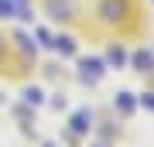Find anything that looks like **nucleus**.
I'll use <instances>...</instances> for the list:
<instances>
[{"mask_svg": "<svg viewBox=\"0 0 154 147\" xmlns=\"http://www.w3.org/2000/svg\"><path fill=\"white\" fill-rule=\"evenodd\" d=\"M134 69H137V72H154L151 51H134Z\"/></svg>", "mask_w": 154, "mask_h": 147, "instance_id": "5", "label": "nucleus"}, {"mask_svg": "<svg viewBox=\"0 0 154 147\" xmlns=\"http://www.w3.org/2000/svg\"><path fill=\"white\" fill-rule=\"evenodd\" d=\"M106 58H110V65H123V58H127V51L120 48V44H110V51H106Z\"/></svg>", "mask_w": 154, "mask_h": 147, "instance_id": "7", "label": "nucleus"}, {"mask_svg": "<svg viewBox=\"0 0 154 147\" xmlns=\"http://www.w3.org/2000/svg\"><path fill=\"white\" fill-rule=\"evenodd\" d=\"M14 41L21 44V51H28V55H34V44H31V38H24V34H17Z\"/></svg>", "mask_w": 154, "mask_h": 147, "instance_id": "9", "label": "nucleus"}, {"mask_svg": "<svg viewBox=\"0 0 154 147\" xmlns=\"http://www.w3.org/2000/svg\"><path fill=\"white\" fill-rule=\"evenodd\" d=\"M51 44H55L62 55H75V41H72V38H58V41H51Z\"/></svg>", "mask_w": 154, "mask_h": 147, "instance_id": "8", "label": "nucleus"}, {"mask_svg": "<svg viewBox=\"0 0 154 147\" xmlns=\"http://www.w3.org/2000/svg\"><path fill=\"white\" fill-rule=\"evenodd\" d=\"M11 14H17V7L11 0H0V17H11Z\"/></svg>", "mask_w": 154, "mask_h": 147, "instance_id": "10", "label": "nucleus"}, {"mask_svg": "<svg viewBox=\"0 0 154 147\" xmlns=\"http://www.w3.org/2000/svg\"><path fill=\"white\" fill-rule=\"evenodd\" d=\"M140 103L147 106V109H154V93H144V96H140Z\"/></svg>", "mask_w": 154, "mask_h": 147, "instance_id": "12", "label": "nucleus"}, {"mask_svg": "<svg viewBox=\"0 0 154 147\" xmlns=\"http://www.w3.org/2000/svg\"><path fill=\"white\" fill-rule=\"evenodd\" d=\"M99 14L106 24H120L127 17V0H99Z\"/></svg>", "mask_w": 154, "mask_h": 147, "instance_id": "1", "label": "nucleus"}, {"mask_svg": "<svg viewBox=\"0 0 154 147\" xmlns=\"http://www.w3.org/2000/svg\"><path fill=\"white\" fill-rule=\"evenodd\" d=\"M86 130H93V113L89 109H79L72 116V133H86Z\"/></svg>", "mask_w": 154, "mask_h": 147, "instance_id": "4", "label": "nucleus"}, {"mask_svg": "<svg viewBox=\"0 0 154 147\" xmlns=\"http://www.w3.org/2000/svg\"><path fill=\"white\" fill-rule=\"evenodd\" d=\"M103 75V62L99 58H82V82H99Z\"/></svg>", "mask_w": 154, "mask_h": 147, "instance_id": "3", "label": "nucleus"}, {"mask_svg": "<svg viewBox=\"0 0 154 147\" xmlns=\"http://www.w3.org/2000/svg\"><path fill=\"white\" fill-rule=\"evenodd\" d=\"M24 99H28V103H34V106H38V103H41V89H28V93H24Z\"/></svg>", "mask_w": 154, "mask_h": 147, "instance_id": "11", "label": "nucleus"}, {"mask_svg": "<svg viewBox=\"0 0 154 147\" xmlns=\"http://www.w3.org/2000/svg\"><path fill=\"white\" fill-rule=\"evenodd\" d=\"M48 14L55 21H69V17H75V7H72V0H48Z\"/></svg>", "mask_w": 154, "mask_h": 147, "instance_id": "2", "label": "nucleus"}, {"mask_svg": "<svg viewBox=\"0 0 154 147\" xmlns=\"http://www.w3.org/2000/svg\"><path fill=\"white\" fill-rule=\"evenodd\" d=\"M134 106H137V99H134V93H120L116 96V109L127 116V113H134Z\"/></svg>", "mask_w": 154, "mask_h": 147, "instance_id": "6", "label": "nucleus"}]
</instances>
